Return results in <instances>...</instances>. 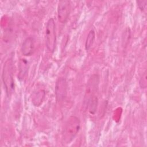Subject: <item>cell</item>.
Returning a JSON list of instances; mask_svg holds the SVG:
<instances>
[{
  "mask_svg": "<svg viewBox=\"0 0 147 147\" xmlns=\"http://www.w3.org/2000/svg\"><path fill=\"white\" fill-rule=\"evenodd\" d=\"M80 129V121L75 115L70 116L65 123L62 132V141L65 144H70Z\"/></svg>",
  "mask_w": 147,
  "mask_h": 147,
  "instance_id": "1",
  "label": "cell"
},
{
  "mask_svg": "<svg viewBox=\"0 0 147 147\" xmlns=\"http://www.w3.org/2000/svg\"><path fill=\"white\" fill-rule=\"evenodd\" d=\"M2 79L5 89L6 93L9 96L14 90V81L13 76V61L11 58H9L4 63Z\"/></svg>",
  "mask_w": 147,
  "mask_h": 147,
  "instance_id": "2",
  "label": "cell"
},
{
  "mask_svg": "<svg viewBox=\"0 0 147 147\" xmlns=\"http://www.w3.org/2000/svg\"><path fill=\"white\" fill-rule=\"evenodd\" d=\"M45 44L48 50L53 53L56 48V25L53 18H49L46 25L45 28Z\"/></svg>",
  "mask_w": 147,
  "mask_h": 147,
  "instance_id": "3",
  "label": "cell"
},
{
  "mask_svg": "<svg viewBox=\"0 0 147 147\" xmlns=\"http://www.w3.org/2000/svg\"><path fill=\"white\" fill-rule=\"evenodd\" d=\"M99 84V76L97 75H93L91 76L87 83L86 93L84 95V103L85 106L88 100L95 96V93L96 92Z\"/></svg>",
  "mask_w": 147,
  "mask_h": 147,
  "instance_id": "4",
  "label": "cell"
},
{
  "mask_svg": "<svg viewBox=\"0 0 147 147\" xmlns=\"http://www.w3.org/2000/svg\"><path fill=\"white\" fill-rule=\"evenodd\" d=\"M71 10L70 2L67 0L60 1L57 5V17L59 21L65 24L69 17Z\"/></svg>",
  "mask_w": 147,
  "mask_h": 147,
  "instance_id": "5",
  "label": "cell"
},
{
  "mask_svg": "<svg viewBox=\"0 0 147 147\" xmlns=\"http://www.w3.org/2000/svg\"><path fill=\"white\" fill-rule=\"evenodd\" d=\"M55 92L57 102L60 103L65 99L67 93V83L64 78H60L57 80L55 87Z\"/></svg>",
  "mask_w": 147,
  "mask_h": 147,
  "instance_id": "6",
  "label": "cell"
},
{
  "mask_svg": "<svg viewBox=\"0 0 147 147\" xmlns=\"http://www.w3.org/2000/svg\"><path fill=\"white\" fill-rule=\"evenodd\" d=\"M21 51L22 54L25 56H30L34 51V42L33 38L30 37H27L23 42Z\"/></svg>",
  "mask_w": 147,
  "mask_h": 147,
  "instance_id": "7",
  "label": "cell"
},
{
  "mask_svg": "<svg viewBox=\"0 0 147 147\" xmlns=\"http://www.w3.org/2000/svg\"><path fill=\"white\" fill-rule=\"evenodd\" d=\"M29 65L28 61L25 59H21L18 65V78L20 80H23L26 76L28 72Z\"/></svg>",
  "mask_w": 147,
  "mask_h": 147,
  "instance_id": "8",
  "label": "cell"
},
{
  "mask_svg": "<svg viewBox=\"0 0 147 147\" xmlns=\"http://www.w3.org/2000/svg\"><path fill=\"white\" fill-rule=\"evenodd\" d=\"M45 92L44 90H41L33 93L32 96V102L35 106H40L45 98Z\"/></svg>",
  "mask_w": 147,
  "mask_h": 147,
  "instance_id": "9",
  "label": "cell"
},
{
  "mask_svg": "<svg viewBox=\"0 0 147 147\" xmlns=\"http://www.w3.org/2000/svg\"><path fill=\"white\" fill-rule=\"evenodd\" d=\"M98 105V98L96 95L91 97L87 102L86 106L88 109L89 113L91 114H94L97 109Z\"/></svg>",
  "mask_w": 147,
  "mask_h": 147,
  "instance_id": "10",
  "label": "cell"
},
{
  "mask_svg": "<svg viewBox=\"0 0 147 147\" xmlns=\"http://www.w3.org/2000/svg\"><path fill=\"white\" fill-rule=\"evenodd\" d=\"M95 32L93 29H92L89 32L86 40L85 49L86 51H89L90 49V48L93 45V43L95 40Z\"/></svg>",
  "mask_w": 147,
  "mask_h": 147,
  "instance_id": "11",
  "label": "cell"
},
{
  "mask_svg": "<svg viewBox=\"0 0 147 147\" xmlns=\"http://www.w3.org/2000/svg\"><path fill=\"white\" fill-rule=\"evenodd\" d=\"M139 85L141 88H146L147 87V72L145 71L139 80Z\"/></svg>",
  "mask_w": 147,
  "mask_h": 147,
  "instance_id": "12",
  "label": "cell"
},
{
  "mask_svg": "<svg viewBox=\"0 0 147 147\" xmlns=\"http://www.w3.org/2000/svg\"><path fill=\"white\" fill-rule=\"evenodd\" d=\"M136 3L137 4V6L138 8L141 10L144 11L146 9V5H147V1L146 0H140L137 1Z\"/></svg>",
  "mask_w": 147,
  "mask_h": 147,
  "instance_id": "13",
  "label": "cell"
}]
</instances>
